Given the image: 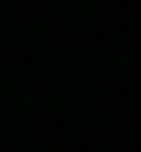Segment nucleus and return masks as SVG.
<instances>
[]
</instances>
